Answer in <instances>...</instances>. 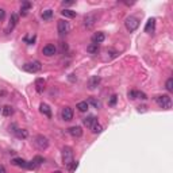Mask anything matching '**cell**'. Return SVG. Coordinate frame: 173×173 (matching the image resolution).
<instances>
[{
	"mask_svg": "<svg viewBox=\"0 0 173 173\" xmlns=\"http://www.w3.org/2000/svg\"><path fill=\"white\" fill-rule=\"evenodd\" d=\"M154 100H156V103L161 108H165V110L172 108V99H170L169 95H160V96L154 97Z\"/></svg>",
	"mask_w": 173,
	"mask_h": 173,
	"instance_id": "cell-1",
	"label": "cell"
},
{
	"mask_svg": "<svg viewBox=\"0 0 173 173\" xmlns=\"http://www.w3.org/2000/svg\"><path fill=\"white\" fill-rule=\"evenodd\" d=\"M73 161L74 160H73V150H72V148L64 146L62 148V162H64V165H66L68 168Z\"/></svg>",
	"mask_w": 173,
	"mask_h": 173,
	"instance_id": "cell-2",
	"label": "cell"
},
{
	"mask_svg": "<svg viewBox=\"0 0 173 173\" xmlns=\"http://www.w3.org/2000/svg\"><path fill=\"white\" fill-rule=\"evenodd\" d=\"M42 69V65L39 61H31V62H26L23 65V71L27 73H37Z\"/></svg>",
	"mask_w": 173,
	"mask_h": 173,
	"instance_id": "cell-3",
	"label": "cell"
},
{
	"mask_svg": "<svg viewBox=\"0 0 173 173\" xmlns=\"http://www.w3.org/2000/svg\"><path fill=\"white\" fill-rule=\"evenodd\" d=\"M125 26H126V29H127L128 31L133 32L139 27V20H138L135 16H127L126 20H125Z\"/></svg>",
	"mask_w": 173,
	"mask_h": 173,
	"instance_id": "cell-4",
	"label": "cell"
},
{
	"mask_svg": "<svg viewBox=\"0 0 173 173\" xmlns=\"http://www.w3.org/2000/svg\"><path fill=\"white\" fill-rule=\"evenodd\" d=\"M57 30H58V34L60 35H66L69 30H71V26H69V22L64 19H60L57 22Z\"/></svg>",
	"mask_w": 173,
	"mask_h": 173,
	"instance_id": "cell-5",
	"label": "cell"
},
{
	"mask_svg": "<svg viewBox=\"0 0 173 173\" xmlns=\"http://www.w3.org/2000/svg\"><path fill=\"white\" fill-rule=\"evenodd\" d=\"M34 143H35V146L39 149V150H45V149H48L49 146V139L46 137H43V135H37L35 137V141H34Z\"/></svg>",
	"mask_w": 173,
	"mask_h": 173,
	"instance_id": "cell-6",
	"label": "cell"
},
{
	"mask_svg": "<svg viewBox=\"0 0 173 173\" xmlns=\"http://www.w3.org/2000/svg\"><path fill=\"white\" fill-rule=\"evenodd\" d=\"M97 22V15L96 14H86L84 16V26L86 29H92L93 25Z\"/></svg>",
	"mask_w": 173,
	"mask_h": 173,
	"instance_id": "cell-7",
	"label": "cell"
},
{
	"mask_svg": "<svg viewBox=\"0 0 173 173\" xmlns=\"http://www.w3.org/2000/svg\"><path fill=\"white\" fill-rule=\"evenodd\" d=\"M18 20H19V15H18V14H15V12L11 14L10 23H8V26H7V29H6V34H10V32L12 31L14 27L18 25Z\"/></svg>",
	"mask_w": 173,
	"mask_h": 173,
	"instance_id": "cell-8",
	"label": "cell"
},
{
	"mask_svg": "<svg viewBox=\"0 0 173 173\" xmlns=\"http://www.w3.org/2000/svg\"><path fill=\"white\" fill-rule=\"evenodd\" d=\"M127 96L130 97L131 100H134V99H142V100H146V99H148L146 93L141 92V91H128Z\"/></svg>",
	"mask_w": 173,
	"mask_h": 173,
	"instance_id": "cell-9",
	"label": "cell"
},
{
	"mask_svg": "<svg viewBox=\"0 0 173 173\" xmlns=\"http://www.w3.org/2000/svg\"><path fill=\"white\" fill-rule=\"evenodd\" d=\"M61 118L64 119V120H66V122L72 120V119H73V110H72L71 107H64L61 111Z\"/></svg>",
	"mask_w": 173,
	"mask_h": 173,
	"instance_id": "cell-10",
	"label": "cell"
},
{
	"mask_svg": "<svg viewBox=\"0 0 173 173\" xmlns=\"http://www.w3.org/2000/svg\"><path fill=\"white\" fill-rule=\"evenodd\" d=\"M42 53H43L46 57H51V56H54L56 53H57V48H56L54 45L49 43V45L43 46V49H42Z\"/></svg>",
	"mask_w": 173,
	"mask_h": 173,
	"instance_id": "cell-11",
	"label": "cell"
},
{
	"mask_svg": "<svg viewBox=\"0 0 173 173\" xmlns=\"http://www.w3.org/2000/svg\"><path fill=\"white\" fill-rule=\"evenodd\" d=\"M68 133L72 135L73 138H80L83 135V128L80 126H72V127L68 128Z\"/></svg>",
	"mask_w": 173,
	"mask_h": 173,
	"instance_id": "cell-12",
	"label": "cell"
},
{
	"mask_svg": "<svg viewBox=\"0 0 173 173\" xmlns=\"http://www.w3.org/2000/svg\"><path fill=\"white\" fill-rule=\"evenodd\" d=\"M83 122H84V125H85L88 128H92L93 126L97 123V119H96V116L89 115V116H86V118H84Z\"/></svg>",
	"mask_w": 173,
	"mask_h": 173,
	"instance_id": "cell-13",
	"label": "cell"
},
{
	"mask_svg": "<svg viewBox=\"0 0 173 173\" xmlns=\"http://www.w3.org/2000/svg\"><path fill=\"white\" fill-rule=\"evenodd\" d=\"M154 29H156V19L154 18H150L145 26V32H148V34H153L154 32Z\"/></svg>",
	"mask_w": 173,
	"mask_h": 173,
	"instance_id": "cell-14",
	"label": "cell"
},
{
	"mask_svg": "<svg viewBox=\"0 0 173 173\" xmlns=\"http://www.w3.org/2000/svg\"><path fill=\"white\" fill-rule=\"evenodd\" d=\"M104 39H106V35H104V32L97 31V32H95V34L92 35V43H96V45H99V43H102Z\"/></svg>",
	"mask_w": 173,
	"mask_h": 173,
	"instance_id": "cell-15",
	"label": "cell"
},
{
	"mask_svg": "<svg viewBox=\"0 0 173 173\" xmlns=\"http://www.w3.org/2000/svg\"><path fill=\"white\" fill-rule=\"evenodd\" d=\"M11 164L15 165V167H19V168H27V161L25 158H20V157H16L11 160Z\"/></svg>",
	"mask_w": 173,
	"mask_h": 173,
	"instance_id": "cell-16",
	"label": "cell"
},
{
	"mask_svg": "<svg viewBox=\"0 0 173 173\" xmlns=\"http://www.w3.org/2000/svg\"><path fill=\"white\" fill-rule=\"evenodd\" d=\"M100 81H102L100 76H92L89 79V81H88V86H89L91 89H95V88H96V86L100 84Z\"/></svg>",
	"mask_w": 173,
	"mask_h": 173,
	"instance_id": "cell-17",
	"label": "cell"
},
{
	"mask_svg": "<svg viewBox=\"0 0 173 173\" xmlns=\"http://www.w3.org/2000/svg\"><path fill=\"white\" fill-rule=\"evenodd\" d=\"M39 111H41V114H43V115L48 116V118H51V110H50V107H49L46 103H41V106H39Z\"/></svg>",
	"mask_w": 173,
	"mask_h": 173,
	"instance_id": "cell-18",
	"label": "cell"
},
{
	"mask_svg": "<svg viewBox=\"0 0 173 173\" xmlns=\"http://www.w3.org/2000/svg\"><path fill=\"white\" fill-rule=\"evenodd\" d=\"M12 131H14V134L18 138H20V139H25V138L29 137V131L25 130V128H16V130H12Z\"/></svg>",
	"mask_w": 173,
	"mask_h": 173,
	"instance_id": "cell-19",
	"label": "cell"
},
{
	"mask_svg": "<svg viewBox=\"0 0 173 173\" xmlns=\"http://www.w3.org/2000/svg\"><path fill=\"white\" fill-rule=\"evenodd\" d=\"M30 8H31V3H30V1H23L22 6H20V15L26 16Z\"/></svg>",
	"mask_w": 173,
	"mask_h": 173,
	"instance_id": "cell-20",
	"label": "cell"
},
{
	"mask_svg": "<svg viewBox=\"0 0 173 173\" xmlns=\"http://www.w3.org/2000/svg\"><path fill=\"white\" fill-rule=\"evenodd\" d=\"M35 89L38 93H42L45 89V80L43 79H37L35 80Z\"/></svg>",
	"mask_w": 173,
	"mask_h": 173,
	"instance_id": "cell-21",
	"label": "cell"
},
{
	"mask_svg": "<svg viewBox=\"0 0 173 173\" xmlns=\"http://www.w3.org/2000/svg\"><path fill=\"white\" fill-rule=\"evenodd\" d=\"M99 50H100V48H99V45H96V43H91V45L86 48V51H88L89 54H97Z\"/></svg>",
	"mask_w": 173,
	"mask_h": 173,
	"instance_id": "cell-22",
	"label": "cell"
},
{
	"mask_svg": "<svg viewBox=\"0 0 173 173\" xmlns=\"http://www.w3.org/2000/svg\"><path fill=\"white\" fill-rule=\"evenodd\" d=\"M41 16H42V19H43V20H50L51 18H53V10H45V11H42Z\"/></svg>",
	"mask_w": 173,
	"mask_h": 173,
	"instance_id": "cell-23",
	"label": "cell"
},
{
	"mask_svg": "<svg viewBox=\"0 0 173 173\" xmlns=\"http://www.w3.org/2000/svg\"><path fill=\"white\" fill-rule=\"evenodd\" d=\"M1 114H3L4 116H11L14 114V108L11 106H4L3 108H1Z\"/></svg>",
	"mask_w": 173,
	"mask_h": 173,
	"instance_id": "cell-24",
	"label": "cell"
},
{
	"mask_svg": "<svg viewBox=\"0 0 173 173\" xmlns=\"http://www.w3.org/2000/svg\"><path fill=\"white\" fill-rule=\"evenodd\" d=\"M88 107H89V104H88L86 102H80V103H77L76 108L79 110L80 112H85L86 110H88Z\"/></svg>",
	"mask_w": 173,
	"mask_h": 173,
	"instance_id": "cell-25",
	"label": "cell"
},
{
	"mask_svg": "<svg viewBox=\"0 0 173 173\" xmlns=\"http://www.w3.org/2000/svg\"><path fill=\"white\" fill-rule=\"evenodd\" d=\"M61 14H62V16H65V18H71V19L76 16V11L66 10V8H65V10H62V11H61Z\"/></svg>",
	"mask_w": 173,
	"mask_h": 173,
	"instance_id": "cell-26",
	"label": "cell"
},
{
	"mask_svg": "<svg viewBox=\"0 0 173 173\" xmlns=\"http://www.w3.org/2000/svg\"><path fill=\"white\" fill-rule=\"evenodd\" d=\"M86 103H88V104H92V106L95 107V108H97V110L102 108V103H100L99 100H96L95 97H89V100H88Z\"/></svg>",
	"mask_w": 173,
	"mask_h": 173,
	"instance_id": "cell-27",
	"label": "cell"
},
{
	"mask_svg": "<svg viewBox=\"0 0 173 173\" xmlns=\"http://www.w3.org/2000/svg\"><path fill=\"white\" fill-rule=\"evenodd\" d=\"M165 88H167L168 92H173V79L169 77L167 80V84H165Z\"/></svg>",
	"mask_w": 173,
	"mask_h": 173,
	"instance_id": "cell-28",
	"label": "cell"
},
{
	"mask_svg": "<svg viewBox=\"0 0 173 173\" xmlns=\"http://www.w3.org/2000/svg\"><path fill=\"white\" fill-rule=\"evenodd\" d=\"M91 130H92V133H93V134H100V133L103 131V127L99 125V123H96V125L93 126V127L91 128Z\"/></svg>",
	"mask_w": 173,
	"mask_h": 173,
	"instance_id": "cell-29",
	"label": "cell"
},
{
	"mask_svg": "<svg viewBox=\"0 0 173 173\" xmlns=\"http://www.w3.org/2000/svg\"><path fill=\"white\" fill-rule=\"evenodd\" d=\"M35 39H37L35 35H32V37H25V42L27 43V45H34Z\"/></svg>",
	"mask_w": 173,
	"mask_h": 173,
	"instance_id": "cell-30",
	"label": "cell"
},
{
	"mask_svg": "<svg viewBox=\"0 0 173 173\" xmlns=\"http://www.w3.org/2000/svg\"><path fill=\"white\" fill-rule=\"evenodd\" d=\"M77 168H79V161H73V162L68 167V170H69V172H74Z\"/></svg>",
	"mask_w": 173,
	"mask_h": 173,
	"instance_id": "cell-31",
	"label": "cell"
},
{
	"mask_svg": "<svg viewBox=\"0 0 173 173\" xmlns=\"http://www.w3.org/2000/svg\"><path fill=\"white\" fill-rule=\"evenodd\" d=\"M32 161L37 164V167H39V165H41V164L45 160H43V157H41V156H35V157L32 158Z\"/></svg>",
	"mask_w": 173,
	"mask_h": 173,
	"instance_id": "cell-32",
	"label": "cell"
},
{
	"mask_svg": "<svg viewBox=\"0 0 173 173\" xmlns=\"http://www.w3.org/2000/svg\"><path fill=\"white\" fill-rule=\"evenodd\" d=\"M116 102H118V96H116V95H112L111 99H110V102H108V106L114 107L116 104Z\"/></svg>",
	"mask_w": 173,
	"mask_h": 173,
	"instance_id": "cell-33",
	"label": "cell"
},
{
	"mask_svg": "<svg viewBox=\"0 0 173 173\" xmlns=\"http://www.w3.org/2000/svg\"><path fill=\"white\" fill-rule=\"evenodd\" d=\"M6 18V10L4 8H0V22Z\"/></svg>",
	"mask_w": 173,
	"mask_h": 173,
	"instance_id": "cell-34",
	"label": "cell"
},
{
	"mask_svg": "<svg viewBox=\"0 0 173 173\" xmlns=\"http://www.w3.org/2000/svg\"><path fill=\"white\" fill-rule=\"evenodd\" d=\"M66 50H68V45L65 43V42H61V51L62 53H65Z\"/></svg>",
	"mask_w": 173,
	"mask_h": 173,
	"instance_id": "cell-35",
	"label": "cell"
},
{
	"mask_svg": "<svg viewBox=\"0 0 173 173\" xmlns=\"http://www.w3.org/2000/svg\"><path fill=\"white\" fill-rule=\"evenodd\" d=\"M146 108H148L146 106H139V107H138V111H139V112H141V111H146Z\"/></svg>",
	"mask_w": 173,
	"mask_h": 173,
	"instance_id": "cell-36",
	"label": "cell"
},
{
	"mask_svg": "<svg viewBox=\"0 0 173 173\" xmlns=\"http://www.w3.org/2000/svg\"><path fill=\"white\" fill-rule=\"evenodd\" d=\"M72 4H74V1H64L62 6H72Z\"/></svg>",
	"mask_w": 173,
	"mask_h": 173,
	"instance_id": "cell-37",
	"label": "cell"
},
{
	"mask_svg": "<svg viewBox=\"0 0 173 173\" xmlns=\"http://www.w3.org/2000/svg\"><path fill=\"white\" fill-rule=\"evenodd\" d=\"M0 173H6V168L3 165H0Z\"/></svg>",
	"mask_w": 173,
	"mask_h": 173,
	"instance_id": "cell-38",
	"label": "cell"
},
{
	"mask_svg": "<svg viewBox=\"0 0 173 173\" xmlns=\"http://www.w3.org/2000/svg\"><path fill=\"white\" fill-rule=\"evenodd\" d=\"M54 173H62V172H60V170H56V172Z\"/></svg>",
	"mask_w": 173,
	"mask_h": 173,
	"instance_id": "cell-39",
	"label": "cell"
},
{
	"mask_svg": "<svg viewBox=\"0 0 173 173\" xmlns=\"http://www.w3.org/2000/svg\"><path fill=\"white\" fill-rule=\"evenodd\" d=\"M0 110H1V108H0Z\"/></svg>",
	"mask_w": 173,
	"mask_h": 173,
	"instance_id": "cell-40",
	"label": "cell"
}]
</instances>
